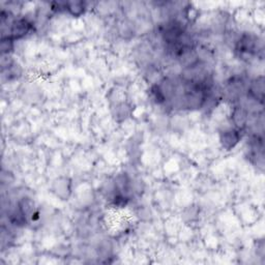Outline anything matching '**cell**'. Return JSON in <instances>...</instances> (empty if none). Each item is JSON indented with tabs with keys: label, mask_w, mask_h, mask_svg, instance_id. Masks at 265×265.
<instances>
[{
	"label": "cell",
	"mask_w": 265,
	"mask_h": 265,
	"mask_svg": "<svg viewBox=\"0 0 265 265\" xmlns=\"http://www.w3.org/2000/svg\"><path fill=\"white\" fill-rule=\"evenodd\" d=\"M31 29V23L27 19H17L12 23L11 26V36L13 40H18L27 35Z\"/></svg>",
	"instance_id": "obj_1"
},
{
	"label": "cell",
	"mask_w": 265,
	"mask_h": 265,
	"mask_svg": "<svg viewBox=\"0 0 265 265\" xmlns=\"http://www.w3.org/2000/svg\"><path fill=\"white\" fill-rule=\"evenodd\" d=\"M257 49V39L251 35H244L236 45V51L241 54H254Z\"/></svg>",
	"instance_id": "obj_2"
},
{
	"label": "cell",
	"mask_w": 265,
	"mask_h": 265,
	"mask_svg": "<svg viewBox=\"0 0 265 265\" xmlns=\"http://www.w3.org/2000/svg\"><path fill=\"white\" fill-rule=\"evenodd\" d=\"M241 138L242 135L240 134V129H227L221 132L220 142L224 148L230 150L241 141Z\"/></svg>",
	"instance_id": "obj_3"
},
{
	"label": "cell",
	"mask_w": 265,
	"mask_h": 265,
	"mask_svg": "<svg viewBox=\"0 0 265 265\" xmlns=\"http://www.w3.org/2000/svg\"><path fill=\"white\" fill-rule=\"evenodd\" d=\"M248 92L250 96L255 100L256 102H260L261 104L263 103V97H264V81L263 77L260 76L256 78L255 80H253L249 86Z\"/></svg>",
	"instance_id": "obj_4"
},
{
	"label": "cell",
	"mask_w": 265,
	"mask_h": 265,
	"mask_svg": "<svg viewBox=\"0 0 265 265\" xmlns=\"http://www.w3.org/2000/svg\"><path fill=\"white\" fill-rule=\"evenodd\" d=\"M232 119L235 126L238 129H242L246 126L248 121V113L244 107H235L232 112Z\"/></svg>",
	"instance_id": "obj_5"
},
{
	"label": "cell",
	"mask_w": 265,
	"mask_h": 265,
	"mask_svg": "<svg viewBox=\"0 0 265 265\" xmlns=\"http://www.w3.org/2000/svg\"><path fill=\"white\" fill-rule=\"evenodd\" d=\"M63 9L68 11L74 17H80L85 12V4L79 2H72V3H64Z\"/></svg>",
	"instance_id": "obj_6"
},
{
	"label": "cell",
	"mask_w": 265,
	"mask_h": 265,
	"mask_svg": "<svg viewBox=\"0 0 265 265\" xmlns=\"http://www.w3.org/2000/svg\"><path fill=\"white\" fill-rule=\"evenodd\" d=\"M14 47V40L10 37H3L2 40V52L3 54H9Z\"/></svg>",
	"instance_id": "obj_7"
}]
</instances>
